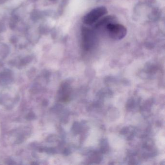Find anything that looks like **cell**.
Wrapping results in <instances>:
<instances>
[{"instance_id":"obj_1","label":"cell","mask_w":165,"mask_h":165,"mask_svg":"<svg viewBox=\"0 0 165 165\" xmlns=\"http://www.w3.org/2000/svg\"><path fill=\"white\" fill-rule=\"evenodd\" d=\"M106 29L108 36L113 39H122L127 34V28L120 24L109 23Z\"/></svg>"},{"instance_id":"obj_2","label":"cell","mask_w":165,"mask_h":165,"mask_svg":"<svg viewBox=\"0 0 165 165\" xmlns=\"http://www.w3.org/2000/svg\"><path fill=\"white\" fill-rule=\"evenodd\" d=\"M107 9L103 6L97 7L87 13L83 18V22L88 25L93 24L107 13Z\"/></svg>"},{"instance_id":"obj_3","label":"cell","mask_w":165,"mask_h":165,"mask_svg":"<svg viewBox=\"0 0 165 165\" xmlns=\"http://www.w3.org/2000/svg\"><path fill=\"white\" fill-rule=\"evenodd\" d=\"M38 18L39 14L38 12L35 11V12H33V13H32V19L35 20V19H38Z\"/></svg>"},{"instance_id":"obj_4","label":"cell","mask_w":165,"mask_h":165,"mask_svg":"<svg viewBox=\"0 0 165 165\" xmlns=\"http://www.w3.org/2000/svg\"><path fill=\"white\" fill-rule=\"evenodd\" d=\"M17 38H16L13 37V38H11V42L13 43H16V42H17Z\"/></svg>"}]
</instances>
